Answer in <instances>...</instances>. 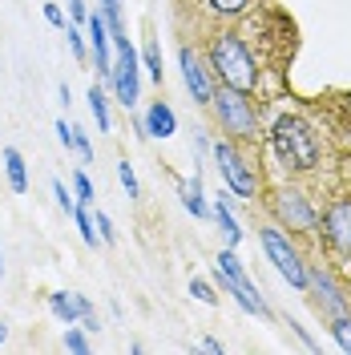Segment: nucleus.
I'll list each match as a JSON object with an SVG mask.
<instances>
[{
    "label": "nucleus",
    "mask_w": 351,
    "mask_h": 355,
    "mask_svg": "<svg viewBox=\"0 0 351 355\" xmlns=\"http://www.w3.org/2000/svg\"><path fill=\"white\" fill-rule=\"evenodd\" d=\"M266 146L279 162V170L291 178H307L323 170V157H327V146H323V133L315 130V121H307L303 113H279L266 130Z\"/></svg>",
    "instance_id": "obj_1"
},
{
    "label": "nucleus",
    "mask_w": 351,
    "mask_h": 355,
    "mask_svg": "<svg viewBox=\"0 0 351 355\" xmlns=\"http://www.w3.org/2000/svg\"><path fill=\"white\" fill-rule=\"evenodd\" d=\"M206 69L214 73V85H230L239 93H250V97L263 93L259 57H255V49L242 41V33H234V28H219L206 41Z\"/></svg>",
    "instance_id": "obj_2"
},
{
    "label": "nucleus",
    "mask_w": 351,
    "mask_h": 355,
    "mask_svg": "<svg viewBox=\"0 0 351 355\" xmlns=\"http://www.w3.org/2000/svg\"><path fill=\"white\" fill-rule=\"evenodd\" d=\"M206 110H214L222 133L230 141L259 146V137H263V113H259L250 93H239V89H230V85H214V97H210Z\"/></svg>",
    "instance_id": "obj_3"
},
{
    "label": "nucleus",
    "mask_w": 351,
    "mask_h": 355,
    "mask_svg": "<svg viewBox=\"0 0 351 355\" xmlns=\"http://www.w3.org/2000/svg\"><path fill=\"white\" fill-rule=\"evenodd\" d=\"M210 154H214V166H219V174H222V186H226L234 198L250 202L259 194V166L242 154L239 141H230V137L210 141Z\"/></svg>",
    "instance_id": "obj_4"
},
{
    "label": "nucleus",
    "mask_w": 351,
    "mask_h": 355,
    "mask_svg": "<svg viewBox=\"0 0 351 355\" xmlns=\"http://www.w3.org/2000/svg\"><path fill=\"white\" fill-rule=\"evenodd\" d=\"M259 243H263L266 259L275 263V270H279L295 291H303V295H307V259L299 254V246L291 243V234H286L283 226L263 222V226H259Z\"/></svg>",
    "instance_id": "obj_5"
},
{
    "label": "nucleus",
    "mask_w": 351,
    "mask_h": 355,
    "mask_svg": "<svg viewBox=\"0 0 351 355\" xmlns=\"http://www.w3.org/2000/svg\"><path fill=\"white\" fill-rule=\"evenodd\" d=\"M271 218L275 226H283L291 234H315V226H319V210H315V202L307 198V190H299V186H283V190H275L271 198Z\"/></svg>",
    "instance_id": "obj_6"
},
{
    "label": "nucleus",
    "mask_w": 351,
    "mask_h": 355,
    "mask_svg": "<svg viewBox=\"0 0 351 355\" xmlns=\"http://www.w3.org/2000/svg\"><path fill=\"white\" fill-rule=\"evenodd\" d=\"M113 73L105 85L113 89V97L133 110L137 105V89H142V57H137V49L130 44V37H113Z\"/></svg>",
    "instance_id": "obj_7"
},
{
    "label": "nucleus",
    "mask_w": 351,
    "mask_h": 355,
    "mask_svg": "<svg viewBox=\"0 0 351 355\" xmlns=\"http://www.w3.org/2000/svg\"><path fill=\"white\" fill-rule=\"evenodd\" d=\"M319 239L335 259L351 263V194H339V198L327 202V210L319 214Z\"/></svg>",
    "instance_id": "obj_8"
},
{
    "label": "nucleus",
    "mask_w": 351,
    "mask_h": 355,
    "mask_svg": "<svg viewBox=\"0 0 351 355\" xmlns=\"http://www.w3.org/2000/svg\"><path fill=\"white\" fill-rule=\"evenodd\" d=\"M307 295H311V303H315V311H319L323 319L351 315V295H348V287H339V283H335V275H331L327 266L307 263Z\"/></svg>",
    "instance_id": "obj_9"
},
{
    "label": "nucleus",
    "mask_w": 351,
    "mask_h": 355,
    "mask_svg": "<svg viewBox=\"0 0 351 355\" xmlns=\"http://www.w3.org/2000/svg\"><path fill=\"white\" fill-rule=\"evenodd\" d=\"M178 65H182V81H186V89H190L194 105H210V97H214V81H210L206 61L198 57L190 44H182V49H178Z\"/></svg>",
    "instance_id": "obj_10"
},
{
    "label": "nucleus",
    "mask_w": 351,
    "mask_h": 355,
    "mask_svg": "<svg viewBox=\"0 0 351 355\" xmlns=\"http://www.w3.org/2000/svg\"><path fill=\"white\" fill-rule=\"evenodd\" d=\"M85 41H89V57H93L97 73L110 81V73H113V37H110V24H105V17H101V8H97V12L89 8Z\"/></svg>",
    "instance_id": "obj_11"
},
{
    "label": "nucleus",
    "mask_w": 351,
    "mask_h": 355,
    "mask_svg": "<svg viewBox=\"0 0 351 355\" xmlns=\"http://www.w3.org/2000/svg\"><path fill=\"white\" fill-rule=\"evenodd\" d=\"M214 270H219V266H214ZM219 287L226 291V295H230V299H234V303H239V307L246 311V315H259V319H275V315H271V307H266V299L259 295V287L250 283V275H246V279H234V275L219 270Z\"/></svg>",
    "instance_id": "obj_12"
},
{
    "label": "nucleus",
    "mask_w": 351,
    "mask_h": 355,
    "mask_svg": "<svg viewBox=\"0 0 351 355\" xmlns=\"http://www.w3.org/2000/svg\"><path fill=\"white\" fill-rule=\"evenodd\" d=\"M49 311L69 327L73 319H81L85 311H93V303H89L85 295H77V291H53V295H49Z\"/></svg>",
    "instance_id": "obj_13"
},
{
    "label": "nucleus",
    "mask_w": 351,
    "mask_h": 355,
    "mask_svg": "<svg viewBox=\"0 0 351 355\" xmlns=\"http://www.w3.org/2000/svg\"><path fill=\"white\" fill-rule=\"evenodd\" d=\"M146 117V133L150 137H174L178 133V117H174V110H170V101H150V110L142 113Z\"/></svg>",
    "instance_id": "obj_14"
},
{
    "label": "nucleus",
    "mask_w": 351,
    "mask_h": 355,
    "mask_svg": "<svg viewBox=\"0 0 351 355\" xmlns=\"http://www.w3.org/2000/svg\"><path fill=\"white\" fill-rule=\"evenodd\" d=\"M178 194H182V206H186L194 218H210V214H214V206L202 194V174H194L190 182H178Z\"/></svg>",
    "instance_id": "obj_15"
},
{
    "label": "nucleus",
    "mask_w": 351,
    "mask_h": 355,
    "mask_svg": "<svg viewBox=\"0 0 351 355\" xmlns=\"http://www.w3.org/2000/svg\"><path fill=\"white\" fill-rule=\"evenodd\" d=\"M210 206H214V218H219L222 234H226V246H239L246 230L239 226V218H234V210H230V198H226V186L219 190V198L210 202Z\"/></svg>",
    "instance_id": "obj_16"
},
{
    "label": "nucleus",
    "mask_w": 351,
    "mask_h": 355,
    "mask_svg": "<svg viewBox=\"0 0 351 355\" xmlns=\"http://www.w3.org/2000/svg\"><path fill=\"white\" fill-rule=\"evenodd\" d=\"M0 162H4V174H8V190L12 194H24L28 190V166H24V157H21V150H4L0 154Z\"/></svg>",
    "instance_id": "obj_17"
},
{
    "label": "nucleus",
    "mask_w": 351,
    "mask_h": 355,
    "mask_svg": "<svg viewBox=\"0 0 351 355\" xmlns=\"http://www.w3.org/2000/svg\"><path fill=\"white\" fill-rule=\"evenodd\" d=\"M85 101H89V113H93L97 130L110 133V130H113V117H110V97H105V89H101V85H89Z\"/></svg>",
    "instance_id": "obj_18"
},
{
    "label": "nucleus",
    "mask_w": 351,
    "mask_h": 355,
    "mask_svg": "<svg viewBox=\"0 0 351 355\" xmlns=\"http://www.w3.org/2000/svg\"><path fill=\"white\" fill-rule=\"evenodd\" d=\"M137 57H142V69H146V77H150L154 85H162V81H166V65H162V44L150 41L146 49H142V53H137Z\"/></svg>",
    "instance_id": "obj_19"
},
{
    "label": "nucleus",
    "mask_w": 351,
    "mask_h": 355,
    "mask_svg": "<svg viewBox=\"0 0 351 355\" xmlns=\"http://www.w3.org/2000/svg\"><path fill=\"white\" fill-rule=\"evenodd\" d=\"M206 8H210L219 21H239V17H246L250 0H206Z\"/></svg>",
    "instance_id": "obj_20"
},
{
    "label": "nucleus",
    "mask_w": 351,
    "mask_h": 355,
    "mask_svg": "<svg viewBox=\"0 0 351 355\" xmlns=\"http://www.w3.org/2000/svg\"><path fill=\"white\" fill-rule=\"evenodd\" d=\"M327 331H331V339L339 343V352H348V355H351V315L327 319Z\"/></svg>",
    "instance_id": "obj_21"
},
{
    "label": "nucleus",
    "mask_w": 351,
    "mask_h": 355,
    "mask_svg": "<svg viewBox=\"0 0 351 355\" xmlns=\"http://www.w3.org/2000/svg\"><path fill=\"white\" fill-rule=\"evenodd\" d=\"M214 266L226 270V275H234V279H246V266H242V259L234 254V246H222L219 259H214Z\"/></svg>",
    "instance_id": "obj_22"
},
{
    "label": "nucleus",
    "mask_w": 351,
    "mask_h": 355,
    "mask_svg": "<svg viewBox=\"0 0 351 355\" xmlns=\"http://www.w3.org/2000/svg\"><path fill=\"white\" fill-rule=\"evenodd\" d=\"M65 41H69L77 61H89V41H85V33H81V24H73V21L65 24Z\"/></svg>",
    "instance_id": "obj_23"
},
{
    "label": "nucleus",
    "mask_w": 351,
    "mask_h": 355,
    "mask_svg": "<svg viewBox=\"0 0 351 355\" xmlns=\"http://www.w3.org/2000/svg\"><path fill=\"white\" fill-rule=\"evenodd\" d=\"M73 198H77V206H93V182H89V174L85 170H77L73 174Z\"/></svg>",
    "instance_id": "obj_24"
},
{
    "label": "nucleus",
    "mask_w": 351,
    "mask_h": 355,
    "mask_svg": "<svg viewBox=\"0 0 351 355\" xmlns=\"http://www.w3.org/2000/svg\"><path fill=\"white\" fill-rule=\"evenodd\" d=\"M117 178H121V186H126V194H130V198H142V186H137V174H133L130 157H121V162H117Z\"/></svg>",
    "instance_id": "obj_25"
},
{
    "label": "nucleus",
    "mask_w": 351,
    "mask_h": 355,
    "mask_svg": "<svg viewBox=\"0 0 351 355\" xmlns=\"http://www.w3.org/2000/svg\"><path fill=\"white\" fill-rule=\"evenodd\" d=\"M93 226H97V239H101L105 246H113V243H117V230H113V218L105 214V210H97V214H93Z\"/></svg>",
    "instance_id": "obj_26"
},
{
    "label": "nucleus",
    "mask_w": 351,
    "mask_h": 355,
    "mask_svg": "<svg viewBox=\"0 0 351 355\" xmlns=\"http://www.w3.org/2000/svg\"><path fill=\"white\" fill-rule=\"evenodd\" d=\"M65 347H69V352H77V355H89V335H85V327H69V331H65Z\"/></svg>",
    "instance_id": "obj_27"
},
{
    "label": "nucleus",
    "mask_w": 351,
    "mask_h": 355,
    "mask_svg": "<svg viewBox=\"0 0 351 355\" xmlns=\"http://www.w3.org/2000/svg\"><path fill=\"white\" fill-rule=\"evenodd\" d=\"M190 295H194L198 303H206V307H214V303H219V295H214V287H210L206 279H190Z\"/></svg>",
    "instance_id": "obj_28"
},
{
    "label": "nucleus",
    "mask_w": 351,
    "mask_h": 355,
    "mask_svg": "<svg viewBox=\"0 0 351 355\" xmlns=\"http://www.w3.org/2000/svg\"><path fill=\"white\" fill-rule=\"evenodd\" d=\"M53 198H57V206L65 210V214H73V206H77V198H73V190H69L61 178H53Z\"/></svg>",
    "instance_id": "obj_29"
},
{
    "label": "nucleus",
    "mask_w": 351,
    "mask_h": 355,
    "mask_svg": "<svg viewBox=\"0 0 351 355\" xmlns=\"http://www.w3.org/2000/svg\"><path fill=\"white\" fill-rule=\"evenodd\" d=\"M73 150L85 157V162H93V141H89V133L81 125H73Z\"/></svg>",
    "instance_id": "obj_30"
},
{
    "label": "nucleus",
    "mask_w": 351,
    "mask_h": 355,
    "mask_svg": "<svg viewBox=\"0 0 351 355\" xmlns=\"http://www.w3.org/2000/svg\"><path fill=\"white\" fill-rule=\"evenodd\" d=\"M65 4H69V21H73V24H85L89 21V4H85V0H65Z\"/></svg>",
    "instance_id": "obj_31"
},
{
    "label": "nucleus",
    "mask_w": 351,
    "mask_h": 355,
    "mask_svg": "<svg viewBox=\"0 0 351 355\" xmlns=\"http://www.w3.org/2000/svg\"><path fill=\"white\" fill-rule=\"evenodd\" d=\"M44 21L53 24V28H65V12H61V4H44Z\"/></svg>",
    "instance_id": "obj_32"
},
{
    "label": "nucleus",
    "mask_w": 351,
    "mask_h": 355,
    "mask_svg": "<svg viewBox=\"0 0 351 355\" xmlns=\"http://www.w3.org/2000/svg\"><path fill=\"white\" fill-rule=\"evenodd\" d=\"M291 327H295V335H299V343H303L307 352H319V343H315V335H311L307 327H303V323H295V319H291Z\"/></svg>",
    "instance_id": "obj_33"
},
{
    "label": "nucleus",
    "mask_w": 351,
    "mask_h": 355,
    "mask_svg": "<svg viewBox=\"0 0 351 355\" xmlns=\"http://www.w3.org/2000/svg\"><path fill=\"white\" fill-rule=\"evenodd\" d=\"M57 137H61V146H65V150H73V125H69L65 117L57 121Z\"/></svg>",
    "instance_id": "obj_34"
},
{
    "label": "nucleus",
    "mask_w": 351,
    "mask_h": 355,
    "mask_svg": "<svg viewBox=\"0 0 351 355\" xmlns=\"http://www.w3.org/2000/svg\"><path fill=\"white\" fill-rule=\"evenodd\" d=\"M198 352H210V355H222V352H226V347H222L219 339H202V343H198Z\"/></svg>",
    "instance_id": "obj_35"
},
{
    "label": "nucleus",
    "mask_w": 351,
    "mask_h": 355,
    "mask_svg": "<svg viewBox=\"0 0 351 355\" xmlns=\"http://www.w3.org/2000/svg\"><path fill=\"white\" fill-rule=\"evenodd\" d=\"M81 327H85V331H97V327H101V323H97V311H85V315H81Z\"/></svg>",
    "instance_id": "obj_36"
},
{
    "label": "nucleus",
    "mask_w": 351,
    "mask_h": 355,
    "mask_svg": "<svg viewBox=\"0 0 351 355\" xmlns=\"http://www.w3.org/2000/svg\"><path fill=\"white\" fill-rule=\"evenodd\" d=\"M194 146H198V150H210V137H206L202 130H194Z\"/></svg>",
    "instance_id": "obj_37"
},
{
    "label": "nucleus",
    "mask_w": 351,
    "mask_h": 355,
    "mask_svg": "<svg viewBox=\"0 0 351 355\" xmlns=\"http://www.w3.org/2000/svg\"><path fill=\"white\" fill-rule=\"evenodd\" d=\"M4 339H8V327H4V323H0V343H4Z\"/></svg>",
    "instance_id": "obj_38"
},
{
    "label": "nucleus",
    "mask_w": 351,
    "mask_h": 355,
    "mask_svg": "<svg viewBox=\"0 0 351 355\" xmlns=\"http://www.w3.org/2000/svg\"><path fill=\"white\" fill-rule=\"evenodd\" d=\"M0 279H4V250H0Z\"/></svg>",
    "instance_id": "obj_39"
}]
</instances>
